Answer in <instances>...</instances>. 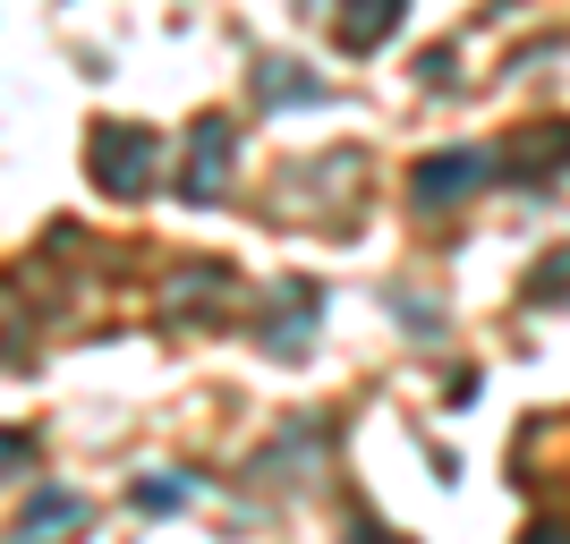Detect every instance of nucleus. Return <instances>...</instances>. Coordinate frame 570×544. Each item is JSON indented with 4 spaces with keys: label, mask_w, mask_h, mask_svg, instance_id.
<instances>
[{
    "label": "nucleus",
    "mask_w": 570,
    "mask_h": 544,
    "mask_svg": "<svg viewBox=\"0 0 570 544\" xmlns=\"http://www.w3.org/2000/svg\"><path fill=\"white\" fill-rule=\"evenodd\" d=\"M154 170H163V137H154V128L102 119L95 137H86V179H95L111 205H137V196L154 188Z\"/></svg>",
    "instance_id": "1"
},
{
    "label": "nucleus",
    "mask_w": 570,
    "mask_h": 544,
    "mask_svg": "<svg viewBox=\"0 0 570 544\" xmlns=\"http://www.w3.org/2000/svg\"><path fill=\"white\" fill-rule=\"evenodd\" d=\"M315 315H324V289L307 281V273H289V281H273L264 289V349L273 357H307V340H315Z\"/></svg>",
    "instance_id": "2"
},
{
    "label": "nucleus",
    "mask_w": 570,
    "mask_h": 544,
    "mask_svg": "<svg viewBox=\"0 0 570 544\" xmlns=\"http://www.w3.org/2000/svg\"><path fill=\"white\" fill-rule=\"evenodd\" d=\"M230 154H238L230 119H222V111H205V119L188 128V162H179V196H188V205H214V196L230 188Z\"/></svg>",
    "instance_id": "3"
},
{
    "label": "nucleus",
    "mask_w": 570,
    "mask_h": 544,
    "mask_svg": "<svg viewBox=\"0 0 570 544\" xmlns=\"http://www.w3.org/2000/svg\"><path fill=\"white\" fill-rule=\"evenodd\" d=\"M163 315H170V332H188V324H222L230 315V264H179L170 273V289H163Z\"/></svg>",
    "instance_id": "4"
},
{
    "label": "nucleus",
    "mask_w": 570,
    "mask_h": 544,
    "mask_svg": "<svg viewBox=\"0 0 570 544\" xmlns=\"http://www.w3.org/2000/svg\"><path fill=\"white\" fill-rule=\"evenodd\" d=\"M485 179H494V154H426V162L409 170V205H426V214H443V205L476 196Z\"/></svg>",
    "instance_id": "5"
},
{
    "label": "nucleus",
    "mask_w": 570,
    "mask_h": 544,
    "mask_svg": "<svg viewBox=\"0 0 570 544\" xmlns=\"http://www.w3.org/2000/svg\"><path fill=\"white\" fill-rule=\"evenodd\" d=\"M401 18H409V0H341L333 34H341V51H383L401 34Z\"/></svg>",
    "instance_id": "6"
},
{
    "label": "nucleus",
    "mask_w": 570,
    "mask_h": 544,
    "mask_svg": "<svg viewBox=\"0 0 570 544\" xmlns=\"http://www.w3.org/2000/svg\"><path fill=\"white\" fill-rule=\"evenodd\" d=\"M86 527V494H60V485H43V494L26 502V520L9 527V544H51V536H77Z\"/></svg>",
    "instance_id": "7"
},
{
    "label": "nucleus",
    "mask_w": 570,
    "mask_h": 544,
    "mask_svg": "<svg viewBox=\"0 0 570 544\" xmlns=\"http://www.w3.org/2000/svg\"><path fill=\"white\" fill-rule=\"evenodd\" d=\"M502 162L520 170V179H546V170H562V162H570V119H546V128H520V145H511Z\"/></svg>",
    "instance_id": "8"
},
{
    "label": "nucleus",
    "mask_w": 570,
    "mask_h": 544,
    "mask_svg": "<svg viewBox=\"0 0 570 544\" xmlns=\"http://www.w3.org/2000/svg\"><path fill=\"white\" fill-rule=\"evenodd\" d=\"M256 102L289 111V102H324V77H307L298 60H256Z\"/></svg>",
    "instance_id": "9"
},
{
    "label": "nucleus",
    "mask_w": 570,
    "mask_h": 544,
    "mask_svg": "<svg viewBox=\"0 0 570 544\" xmlns=\"http://www.w3.org/2000/svg\"><path fill=\"white\" fill-rule=\"evenodd\" d=\"M179 502H196V476H179V468H154L137 485V511H154V520H163V511H179Z\"/></svg>",
    "instance_id": "10"
},
{
    "label": "nucleus",
    "mask_w": 570,
    "mask_h": 544,
    "mask_svg": "<svg viewBox=\"0 0 570 544\" xmlns=\"http://www.w3.org/2000/svg\"><path fill=\"white\" fill-rule=\"evenodd\" d=\"M528 307H570V247H553V256L528 273Z\"/></svg>",
    "instance_id": "11"
},
{
    "label": "nucleus",
    "mask_w": 570,
    "mask_h": 544,
    "mask_svg": "<svg viewBox=\"0 0 570 544\" xmlns=\"http://www.w3.org/2000/svg\"><path fill=\"white\" fill-rule=\"evenodd\" d=\"M26 459H35V443H26L18 426H0V485H9V476H26Z\"/></svg>",
    "instance_id": "12"
},
{
    "label": "nucleus",
    "mask_w": 570,
    "mask_h": 544,
    "mask_svg": "<svg viewBox=\"0 0 570 544\" xmlns=\"http://www.w3.org/2000/svg\"><path fill=\"white\" fill-rule=\"evenodd\" d=\"M350 544H401V536H383L375 520H350Z\"/></svg>",
    "instance_id": "13"
},
{
    "label": "nucleus",
    "mask_w": 570,
    "mask_h": 544,
    "mask_svg": "<svg viewBox=\"0 0 570 544\" xmlns=\"http://www.w3.org/2000/svg\"><path fill=\"white\" fill-rule=\"evenodd\" d=\"M520 544H570V527H553V520H546V527H528Z\"/></svg>",
    "instance_id": "14"
}]
</instances>
